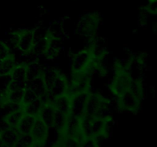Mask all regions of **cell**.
<instances>
[{
    "mask_svg": "<svg viewBox=\"0 0 157 147\" xmlns=\"http://www.w3.org/2000/svg\"><path fill=\"white\" fill-rule=\"evenodd\" d=\"M100 58L93 49H84L78 52L72 58L71 71L73 74L89 73L98 65Z\"/></svg>",
    "mask_w": 157,
    "mask_h": 147,
    "instance_id": "6da1fadb",
    "label": "cell"
},
{
    "mask_svg": "<svg viewBox=\"0 0 157 147\" xmlns=\"http://www.w3.org/2000/svg\"><path fill=\"white\" fill-rule=\"evenodd\" d=\"M84 115L98 119H109L110 118V102L100 93H90Z\"/></svg>",
    "mask_w": 157,
    "mask_h": 147,
    "instance_id": "7a4b0ae2",
    "label": "cell"
},
{
    "mask_svg": "<svg viewBox=\"0 0 157 147\" xmlns=\"http://www.w3.org/2000/svg\"><path fill=\"white\" fill-rule=\"evenodd\" d=\"M133 85L130 74L124 68L118 69L110 86V90L115 96L121 97L128 91Z\"/></svg>",
    "mask_w": 157,
    "mask_h": 147,
    "instance_id": "3957f363",
    "label": "cell"
},
{
    "mask_svg": "<svg viewBox=\"0 0 157 147\" xmlns=\"http://www.w3.org/2000/svg\"><path fill=\"white\" fill-rule=\"evenodd\" d=\"M91 78L89 73L72 74V79L68 83L67 93L70 96L88 93L90 89Z\"/></svg>",
    "mask_w": 157,
    "mask_h": 147,
    "instance_id": "277c9868",
    "label": "cell"
},
{
    "mask_svg": "<svg viewBox=\"0 0 157 147\" xmlns=\"http://www.w3.org/2000/svg\"><path fill=\"white\" fill-rule=\"evenodd\" d=\"M9 77L10 81L8 87L25 89L29 80V65L25 64H16Z\"/></svg>",
    "mask_w": 157,
    "mask_h": 147,
    "instance_id": "5b68a950",
    "label": "cell"
},
{
    "mask_svg": "<svg viewBox=\"0 0 157 147\" xmlns=\"http://www.w3.org/2000/svg\"><path fill=\"white\" fill-rule=\"evenodd\" d=\"M26 88L32 92L39 99L44 101V98L48 96V85L47 78L44 74H39L29 78Z\"/></svg>",
    "mask_w": 157,
    "mask_h": 147,
    "instance_id": "8992f818",
    "label": "cell"
},
{
    "mask_svg": "<svg viewBox=\"0 0 157 147\" xmlns=\"http://www.w3.org/2000/svg\"><path fill=\"white\" fill-rule=\"evenodd\" d=\"M48 95H51L53 99L54 97L67 93L68 81L62 74H54L50 82L48 83Z\"/></svg>",
    "mask_w": 157,
    "mask_h": 147,
    "instance_id": "52a82bcc",
    "label": "cell"
},
{
    "mask_svg": "<svg viewBox=\"0 0 157 147\" xmlns=\"http://www.w3.org/2000/svg\"><path fill=\"white\" fill-rule=\"evenodd\" d=\"M90 93V92H88L71 96L70 115L79 119H81L84 116L86 104Z\"/></svg>",
    "mask_w": 157,
    "mask_h": 147,
    "instance_id": "ba28073f",
    "label": "cell"
},
{
    "mask_svg": "<svg viewBox=\"0 0 157 147\" xmlns=\"http://www.w3.org/2000/svg\"><path fill=\"white\" fill-rule=\"evenodd\" d=\"M48 126L41 118L37 116L30 133L35 144L44 145L48 136Z\"/></svg>",
    "mask_w": 157,
    "mask_h": 147,
    "instance_id": "9c48e42d",
    "label": "cell"
},
{
    "mask_svg": "<svg viewBox=\"0 0 157 147\" xmlns=\"http://www.w3.org/2000/svg\"><path fill=\"white\" fill-rule=\"evenodd\" d=\"M15 44L18 50L25 53L31 52L35 45V39L33 33L29 30L19 32L17 35Z\"/></svg>",
    "mask_w": 157,
    "mask_h": 147,
    "instance_id": "30bf717a",
    "label": "cell"
},
{
    "mask_svg": "<svg viewBox=\"0 0 157 147\" xmlns=\"http://www.w3.org/2000/svg\"><path fill=\"white\" fill-rule=\"evenodd\" d=\"M118 99V105L124 110L133 111L136 110L138 105V98L136 92L133 90V85L131 88L126 92L124 95Z\"/></svg>",
    "mask_w": 157,
    "mask_h": 147,
    "instance_id": "8fae6325",
    "label": "cell"
},
{
    "mask_svg": "<svg viewBox=\"0 0 157 147\" xmlns=\"http://www.w3.org/2000/svg\"><path fill=\"white\" fill-rule=\"evenodd\" d=\"M52 105L58 113L68 116L71 113V96L67 93L54 97L51 100Z\"/></svg>",
    "mask_w": 157,
    "mask_h": 147,
    "instance_id": "7c38bea8",
    "label": "cell"
},
{
    "mask_svg": "<svg viewBox=\"0 0 157 147\" xmlns=\"http://www.w3.org/2000/svg\"><path fill=\"white\" fill-rule=\"evenodd\" d=\"M80 32H82L85 35H91L98 29V18L97 15H87L84 16L80 24Z\"/></svg>",
    "mask_w": 157,
    "mask_h": 147,
    "instance_id": "4fadbf2b",
    "label": "cell"
},
{
    "mask_svg": "<svg viewBox=\"0 0 157 147\" xmlns=\"http://www.w3.org/2000/svg\"><path fill=\"white\" fill-rule=\"evenodd\" d=\"M44 102V100L38 98V99H35L30 102L21 104V109L24 114L38 116Z\"/></svg>",
    "mask_w": 157,
    "mask_h": 147,
    "instance_id": "5bb4252c",
    "label": "cell"
},
{
    "mask_svg": "<svg viewBox=\"0 0 157 147\" xmlns=\"http://www.w3.org/2000/svg\"><path fill=\"white\" fill-rule=\"evenodd\" d=\"M36 117L37 116L24 114L16 127V130L18 134H30Z\"/></svg>",
    "mask_w": 157,
    "mask_h": 147,
    "instance_id": "9a60e30c",
    "label": "cell"
},
{
    "mask_svg": "<svg viewBox=\"0 0 157 147\" xmlns=\"http://www.w3.org/2000/svg\"><path fill=\"white\" fill-rule=\"evenodd\" d=\"M15 65V57L11 54L0 62V77L9 76Z\"/></svg>",
    "mask_w": 157,
    "mask_h": 147,
    "instance_id": "2e32d148",
    "label": "cell"
},
{
    "mask_svg": "<svg viewBox=\"0 0 157 147\" xmlns=\"http://www.w3.org/2000/svg\"><path fill=\"white\" fill-rule=\"evenodd\" d=\"M11 55L9 47L5 43L0 41V61Z\"/></svg>",
    "mask_w": 157,
    "mask_h": 147,
    "instance_id": "e0dca14e",
    "label": "cell"
}]
</instances>
